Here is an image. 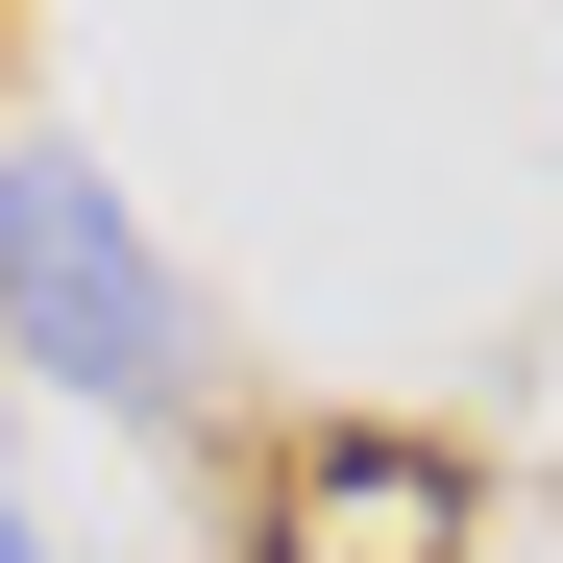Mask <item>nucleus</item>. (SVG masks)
Here are the masks:
<instances>
[{
	"mask_svg": "<svg viewBox=\"0 0 563 563\" xmlns=\"http://www.w3.org/2000/svg\"><path fill=\"white\" fill-rule=\"evenodd\" d=\"M0 319H25V367H49V393H123V417L197 367V319H172L147 221H123L74 147H0Z\"/></svg>",
	"mask_w": 563,
	"mask_h": 563,
	"instance_id": "f257e3e1",
	"label": "nucleus"
},
{
	"mask_svg": "<svg viewBox=\"0 0 563 563\" xmlns=\"http://www.w3.org/2000/svg\"><path fill=\"white\" fill-rule=\"evenodd\" d=\"M269 515H295V563H441V539H465V465H441V441H319Z\"/></svg>",
	"mask_w": 563,
	"mask_h": 563,
	"instance_id": "f03ea898",
	"label": "nucleus"
},
{
	"mask_svg": "<svg viewBox=\"0 0 563 563\" xmlns=\"http://www.w3.org/2000/svg\"><path fill=\"white\" fill-rule=\"evenodd\" d=\"M0 563H49V539H25V490H0Z\"/></svg>",
	"mask_w": 563,
	"mask_h": 563,
	"instance_id": "7ed1b4c3",
	"label": "nucleus"
}]
</instances>
